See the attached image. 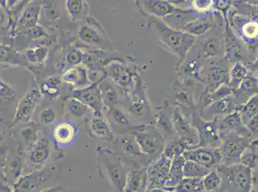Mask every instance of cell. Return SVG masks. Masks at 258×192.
I'll use <instances>...</instances> for the list:
<instances>
[{
    "instance_id": "57",
    "label": "cell",
    "mask_w": 258,
    "mask_h": 192,
    "mask_svg": "<svg viewBox=\"0 0 258 192\" xmlns=\"http://www.w3.org/2000/svg\"><path fill=\"white\" fill-rule=\"evenodd\" d=\"M0 192H14L9 185L0 184Z\"/></svg>"
},
{
    "instance_id": "1",
    "label": "cell",
    "mask_w": 258,
    "mask_h": 192,
    "mask_svg": "<svg viewBox=\"0 0 258 192\" xmlns=\"http://www.w3.org/2000/svg\"><path fill=\"white\" fill-rule=\"evenodd\" d=\"M151 23L156 28L159 44L177 57L175 69L179 67L196 43L197 37L173 29L159 19H151Z\"/></svg>"
},
{
    "instance_id": "39",
    "label": "cell",
    "mask_w": 258,
    "mask_h": 192,
    "mask_svg": "<svg viewBox=\"0 0 258 192\" xmlns=\"http://www.w3.org/2000/svg\"><path fill=\"white\" fill-rule=\"evenodd\" d=\"M248 71V68L241 63L236 62L232 65L230 71L229 86L233 92L240 86L241 81L247 74Z\"/></svg>"
},
{
    "instance_id": "38",
    "label": "cell",
    "mask_w": 258,
    "mask_h": 192,
    "mask_svg": "<svg viewBox=\"0 0 258 192\" xmlns=\"http://www.w3.org/2000/svg\"><path fill=\"white\" fill-rule=\"evenodd\" d=\"M99 86L101 95H102L103 104L106 105L109 109L115 107L118 102L119 96L118 91L111 83L108 81L103 82Z\"/></svg>"
},
{
    "instance_id": "28",
    "label": "cell",
    "mask_w": 258,
    "mask_h": 192,
    "mask_svg": "<svg viewBox=\"0 0 258 192\" xmlns=\"http://www.w3.org/2000/svg\"><path fill=\"white\" fill-rule=\"evenodd\" d=\"M148 187L146 168L133 170L128 174L123 192H145Z\"/></svg>"
},
{
    "instance_id": "34",
    "label": "cell",
    "mask_w": 258,
    "mask_h": 192,
    "mask_svg": "<svg viewBox=\"0 0 258 192\" xmlns=\"http://www.w3.org/2000/svg\"><path fill=\"white\" fill-rule=\"evenodd\" d=\"M185 161L186 160L182 155L175 156L172 159L170 172L165 186L166 188H175L183 179V166Z\"/></svg>"
},
{
    "instance_id": "49",
    "label": "cell",
    "mask_w": 258,
    "mask_h": 192,
    "mask_svg": "<svg viewBox=\"0 0 258 192\" xmlns=\"http://www.w3.org/2000/svg\"><path fill=\"white\" fill-rule=\"evenodd\" d=\"M19 58L13 49L0 44V63H17Z\"/></svg>"
},
{
    "instance_id": "11",
    "label": "cell",
    "mask_w": 258,
    "mask_h": 192,
    "mask_svg": "<svg viewBox=\"0 0 258 192\" xmlns=\"http://www.w3.org/2000/svg\"><path fill=\"white\" fill-rule=\"evenodd\" d=\"M135 85L133 90L128 93V112L136 118H147L151 116V107L140 76L135 77Z\"/></svg>"
},
{
    "instance_id": "45",
    "label": "cell",
    "mask_w": 258,
    "mask_h": 192,
    "mask_svg": "<svg viewBox=\"0 0 258 192\" xmlns=\"http://www.w3.org/2000/svg\"><path fill=\"white\" fill-rule=\"evenodd\" d=\"M204 190L206 192L219 191L221 189L222 180L215 169L203 178Z\"/></svg>"
},
{
    "instance_id": "30",
    "label": "cell",
    "mask_w": 258,
    "mask_h": 192,
    "mask_svg": "<svg viewBox=\"0 0 258 192\" xmlns=\"http://www.w3.org/2000/svg\"><path fill=\"white\" fill-rule=\"evenodd\" d=\"M233 91L232 90L228 85H223L212 93H202L198 104H197L199 115L201 116L202 112L206 107L214 104L215 102H217L218 101L224 99L227 96L233 94Z\"/></svg>"
},
{
    "instance_id": "59",
    "label": "cell",
    "mask_w": 258,
    "mask_h": 192,
    "mask_svg": "<svg viewBox=\"0 0 258 192\" xmlns=\"http://www.w3.org/2000/svg\"><path fill=\"white\" fill-rule=\"evenodd\" d=\"M145 192H170L166 190L165 188L147 189Z\"/></svg>"
},
{
    "instance_id": "42",
    "label": "cell",
    "mask_w": 258,
    "mask_h": 192,
    "mask_svg": "<svg viewBox=\"0 0 258 192\" xmlns=\"http://www.w3.org/2000/svg\"><path fill=\"white\" fill-rule=\"evenodd\" d=\"M203 178L183 177L174 188V192H203Z\"/></svg>"
},
{
    "instance_id": "9",
    "label": "cell",
    "mask_w": 258,
    "mask_h": 192,
    "mask_svg": "<svg viewBox=\"0 0 258 192\" xmlns=\"http://www.w3.org/2000/svg\"><path fill=\"white\" fill-rule=\"evenodd\" d=\"M250 136L228 133L221 137V145L219 147L222 156L223 164L231 165L240 163L241 154L252 141Z\"/></svg>"
},
{
    "instance_id": "44",
    "label": "cell",
    "mask_w": 258,
    "mask_h": 192,
    "mask_svg": "<svg viewBox=\"0 0 258 192\" xmlns=\"http://www.w3.org/2000/svg\"><path fill=\"white\" fill-rule=\"evenodd\" d=\"M67 108L70 114L77 118L88 116V115H90L93 112L90 107L86 106L80 101L73 98L68 101Z\"/></svg>"
},
{
    "instance_id": "54",
    "label": "cell",
    "mask_w": 258,
    "mask_h": 192,
    "mask_svg": "<svg viewBox=\"0 0 258 192\" xmlns=\"http://www.w3.org/2000/svg\"><path fill=\"white\" fill-rule=\"evenodd\" d=\"M213 2L210 0H197V1L192 2V6L193 9L199 13H206V12L212 10Z\"/></svg>"
},
{
    "instance_id": "48",
    "label": "cell",
    "mask_w": 258,
    "mask_h": 192,
    "mask_svg": "<svg viewBox=\"0 0 258 192\" xmlns=\"http://www.w3.org/2000/svg\"><path fill=\"white\" fill-rule=\"evenodd\" d=\"M110 116H111L112 121L116 125L125 126V127H128V128L132 127L127 117L118 108L116 107L111 108L110 109Z\"/></svg>"
},
{
    "instance_id": "51",
    "label": "cell",
    "mask_w": 258,
    "mask_h": 192,
    "mask_svg": "<svg viewBox=\"0 0 258 192\" xmlns=\"http://www.w3.org/2000/svg\"><path fill=\"white\" fill-rule=\"evenodd\" d=\"M56 119L55 111L51 107H46L41 112L39 115V120L44 125H50Z\"/></svg>"
},
{
    "instance_id": "56",
    "label": "cell",
    "mask_w": 258,
    "mask_h": 192,
    "mask_svg": "<svg viewBox=\"0 0 258 192\" xmlns=\"http://www.w3.org/2000/svg\"><path fill=\"white\" fill-rule=\"evenodd\" d=\"M246 127L252 136H255V137H257V115L248 122L246 125Z\"/></svg>"
},
{
    "instance_id": "24",
    "label": "cell",
    "mask_w": 258,
    "mask_h": 192,
    "mask_svg": "<svg viewBox=\"0 0 258 192\" xmlns=\"http://www.w3.org/2000/svg\"><path fill=\"white\" fill-rule=\"evenodd\" d=\"M202 14L203 13H199L194 9L184 10V9L177 8L174 13L166 16L161 20H163L169 27L182 31L187 25L200 17Z\"/></svg>"
},
{
    "instance_id": "20",
    "label": "cell",
    "mask_w": 258,
    "mask_h": 192,
    "mask_svg": "<svg viewBox=\"0 0 258 192\" xmlns=\"http://www.w3.org/2000/svg\"><path fill=\"white\" fill-rule=\"evenodd\" d=\"M73 98L90 107L93 112L102 113L104 104L98 83L91 84L85 88L76 89L73 93Z\"/></svg>"
},
{
    "instance_id": "55",
    "label": "cell",
    "mask_w": 258,
    "mask_h": 192,
    "mask_svg": "<svg viewBox=\"0 0 258 192\" xmlns=\"http://www.w3.org/2000/svg\"><path fill=\"white\" fill-rule=\"evenodd\" d=\"M21 135L26 141L35 142L37 140V132L34 128L29 127L23 129Z\"/></svg>"
},
{
    "instance_id": "21",
    "label": "cell",
    "mask_w": 258,
    "mask_h": 192,
    "mask_svg": "<svg viewBox=\"0 0 258 192\" xmlns=\"http://www.w3.org/2000/svg\"><path fill=\"white\" fill-rule=\"evenodd\" d=\"M217 126L220 139L223 136L228 133H238L241 135L250 136L252 135L241 121L240 113L238 111L221 118H218ZM253 138V137H252Z\"/></svg>"
},
{
    "instance_id": "16",
    "label": "cell",
    "mask_w": 258,
    "mask_h": 192,
    "mask_svg": "<svg viewBox=\"0 0 258 192\" xmlns=\"http://www.w3.org/2000/svg\"><path fill=\"white\" fill-rule=\"evenodd\" d=\"M172 115V107L165 100L163 104L155 109L153 125L165 140L177 137L173 127Z\"/></svg>"
},
{
    "instance_id": "14",
    "label": "cell",
    "mask_w": 258,
    "mask_h": 192,
    "mask_svg": "<svg viewBox=\"0 0 258 192\" xmlns=\"http://www.w3.org/2000/svg\"><path fill=\"white\" fill-rule=\"evenodd\" d=\"M217 11L212 10L202 14L200 17L189 23L182 31L198 37L203 36L213 29L224 23V16Z\"/></svg>"
},
{
    "instance_id": "60",
    "label": "cell",
    "mask_w": 258,
    "mask_h": 192,
    "mask_svg": "<svg viewBox=\"0 0 258 192\" xmlns=\"http://www.w3.org/2000/svg\"><path fill=\"white\" fill-rule=\"evenodd\" d=\"M5 19H6V15H5L4 12L0 8V26L3 24Z\"/></svg>"
},
{
    "instance_id": "41",
    "label": "cell",
    "mask_w": 258,
    "mask_h": 192,
    "mask_svg": "<svg viewBox=\"0 0 258 192\" xmlns=\"http://www.w3.org/2000/svg\"><path fill=\"white\" fill-rule=\"evenodd\" d=\"M212 170L203 167L191 160H186L183 166V177L187 178H203Z\"/></svg>"
},
{
    "instance_id": "8",
    "label": "cell",
    "mask_w": 258,
    "mask_h": 192,
    "mask_svg": "<svg viewBox=\"0 0 258 192\" xmlns=\"http://www.w3.org/2000/svg\"><path fill=\"white\" fill-rule=\"evenodd\" d=\"M217 119L218 118H214L211 121L206 120L199 114H196L192 117L190 123L192 127L196 131L199 141L195 148H219L222 140L218 128Z\"/></svg>"
},
{
    "instance_id": "43",
    "label": "cell",
    "mask_w": 258,
    "mask_h": 192,
    "mask_svg": "<svg viewBox=\"0 0 258 192\" xmlns=\"http://www.w3.org/2000/svg\"><path fill=\"white\" fill-rule=\"evenodd\" d=\"M257 94H255L252 96L238 111L241 121L245 126L251 119L257 116Z\"/></svg>"
},
{
    "instance_id": "6",
    "label": "cell",
    "mask_w": 258,
    "mask_h": 192,
    "mask_svg": "<svg viewBox=\"0 0 258 192\" xmlns=\"http://www.w3.org/2000/svg\"><path fill=\"white\" fill-rule=\"evenodd\" d=\"M129 132L134 135L141 152L144 156L159 155L165 147V139L152 124L142 125L131 127Z\"/></svg>"
},
{
    "instance_id": "2",
    "label": "cell",
    "mask_w": 258,
    "mask_h": 192,
    "mask_svg": "<svg viewBox=\"0 0 258 192\" xmlns=\"http://www.w3.org/2000/svg\"><path fill=\"white\" fill-rule=\"evenodd\" d=\"M224 23L213 28L198 37L190 51L201 60L224 57L225 56Z\"/></svg>"
},
{
    "instance_id": "19",
    "label": "cell",
    "mask_w": 258,
    "mask_h": 192,
    "mask_svg": "<svg viewBox=\"0 0 258 192\" xmlns=\"http://www.w3.org/2000/svg\"><path fill=\"white\" fill-rule=\"evenodd\" d=\"M104 165L115 189L123 192L128 174L118 157L112 154V158H105Z\"/></svg>"
},
{
    "instance_id": "4",
    "label": "cell",
    "mask_w": 258,
    "mask_h": 192,
    "mask_svg": "<svg viewBox=\"0 0 258 192\" xmlns=\"http://www.w3.org/2000/svg\"><path fill=\"white\" fill-rule=\"evenodd\" d=\"M232 64L225 57L205 60L201 74L205 84L203 93H212L223 85H228Z\"/></svg>"
},
{
    "instance_id": "25",
    "label": "cell",
    "mask_w": 258,
    "mask_h": 192,
    "mask_svg": "<svg viewBox=\"0 0 258 192\" xmlns=\"http://www.w3.org/2000/svg\"><path fill=\"white\" fill-rule=\"evenodd\" d=\"M254 72L248 69L240 86L233 92L241 106L243 107L252 96L257 94V78L254 76Z\"/></svg>"
},
{
    "instance_id": "13",
    "label": "cell",
    "mask_w": 258,
    "mask_h": 192,
    "mask_svg": "<svg viewBox=\"0 0 258 192\" xmlns=\"http://www.w3.org/2000/svg\"><path fill=\"white\" fill-rule=\"evenodd\" d=\"M172 160L163 154L149 164L147 170V189L163 188L167 181Z\"/></svg>"
},
{
    "instance_id": "27",
    "label": "cell",
    "mask_w": 258,
    "mask_h": 192,
    "mask_svg": "<svg viewBox=\"0 0 258 192\" xmlns=\"http://www.w3.org/2000/svg\"><path fill=\"white\" fill-rule=\"evenodd\" d=\"M196 146L189 140L177 136L165 140V147L162 154L172 160L175 156H181L186 150L194 149Z\"/></svg>"
},
{
    "instance_id": "37",
    "label": "cell",
    "mask_w": 258,
    "mask_h": 192,
    "mask_svg": "<svg viewBox=\"0 0 258 192\" xmlns=\"http://www.w3.org/2000/svg\"><path fill=\"white\" fill-rule=\"evenodd\" d=\"M78 36L84 43L92 45H101L104 42L100 32L91 25L81 26L78 31Z\"/></svg>"
},
{
    "instance_id": "17",
    "label": "cell",
    "mask_w": 258,
    "mask_h": 192,
    "mask_svg": "<svg viewBox=\"0 0 258 192\" xmlns=\"http://www.w3.org/2000/svg\"><path fill=\"white\" fill-rule=\"evenodd\" d=\"M137 5L141 14L147 18L163 20L168 15L174 13L175 7L170 1L161 0H143L137 1Z\"/></svg>"
},
{
    "instance_id": "23",
    "label": "cell",
    "mask_w": 258,
    "mask_h": 192,
    "mask_svg": "<svg viewBox=\"0 0 258 192\" xmlns=\"http://www.w3.org/2000/svg\"><path fill=\"white\" fill-rule=\"evenodd\" d=\"M86 126L88 133L93 138L107 140L113 139L111 129L102 113H91L87 121Z\"/></svg>"
},
{
    "instance_id": "29",
    "label": "cell",
    "mask_w": 258,
    "mask_h": 192,
    "mask_svg": "<svg viewBox=\"0 0 258 192\" xmlns=\"http://www.w3.org/2000/svg\"><path fill=\"white\" fill-rule=\"evenodd\" d=\"M41 11V4L31 3L26 7L24 11L20 16L17 25L18 30L21 31L37 25Z\"/></svg>"
},
{
    "instance_id": "32",
    "label": "cell",
    "mask_w": 258,
    "mask_h": 192,
    "mask_svg": "<svg viewBox=\"0 0 258 192\" xmlns=\"http://www.w3.org/2000/svg\"><path fill=\"white\" fill-rule=\"evenodd\" d=\"M44 180L43 173L36 171L20 178L15 184V192H34L39 188Z\"/></svg>"
},
{
    "instance_id": "53",
    "label": "cell",
    "mask_w": 258,
    "mask_h": 192,
    "mask_svg": "<svg viewBox=\"0 0 258 192\" xmlns=\"http://www.w3.org/2000/svg\"><path fill=\"white\" fill-rule=\"evenodd\" d=\"M24 34L29 38L37 39L47 36V32L44 28L36 25L23 31Z\"/></svg>"
},
{
    "instance_id": "58",
    "label": "cell",
    "mask_w": 258,
    "mask_h": 192,
    "mask_svg": "<svg viewBox=\"0 0 258 192\" xmlns=\"http://www.w3.org/2000/svg\"><path fill=\"white\" fill-rule=\"evenodd\" d=\"M62 186H56L54 187V188H50L48 189H43L40 192H60L62 191Z\"/></svg>"
},
{
    "instance_id": "46",
    "label": "cell",
    "mask_w": 258,
    "mask_h": 192,
    "mask_svg": "<svg viewBox=\"0 0 258 192\" xmlns=\"http://www.w3.org/2000/svg\"><path fill=\"white\" fill-rule=\"evenodd\" d=\"M48 49L43 46H35L26 51V58L32 64H40L46 59Z\"/></svg>"
},
{
    "instance_id": "12",
    "label": "cell",
    "mask_w": 258,
    "mask_h": 192,
    "mask_svg": "<svg viewBox=\"0 0 258 192\" xmlns=\"http://www.w3.org/2000/svg\"><path fill=\"white\" fill-rule=\"evenodd\" d=\"M43 95L41 90L34 86L32 87L18 103L13 125L18 123H29L32 118L36 108L41 102Z\"/></svg>"
},
{
    "instance_id": "5",
    "label": "cell",
    "mask_w": 258,
    "mask_h": 192,
    "mask_svg": "<svg viewBox=\"0 0 258 192\" xmlns=\"http://www.w3.org/2000/svg\"><path fill=\"white\" fill-rule=\"evenodd\" d=\"M222 180L234 192L252 191V170L240 163L226 165L220 164L215 169Z\"/></svg>"
},
{
    "instance_id": "22",
    "label": "cell",
    "mask_w": 258,
    "mask_h": 192,
    "mask_svg": "<svg viewBox=\"0 0 258 192\" xmlns=\"http://www.w3.org/2000/svg\"><path fill=\"white\" fill-rule=\"evenodd\" d=\"M172 119L176 135L182 139L189 140L197 146L199 141L196 130L192 127L189 119L185 118L175 107H172Z\"/></svg>"
},
{
    "instance_id": "18",
    "label": "cell",
    "mask_w": 258,
    "mask_h": 192,
    "mask_svg": "<svg viewBox=\"0 0 258 192\" xmlns=\"http://www.w3.org/2000/svg\"><path fill=\"white\" fill-rule=\"evenodd\" d=\"M241 107L242 106L239 104L233 93L206 107L202 112L201 116L205 119L211 118V121L214 118H221L235 111H239Z\"/></svg>"
},
{
    "instance_id": "7",
    "label": "cell",
    "mask_w": 258,
    "mask_h": 192,
    "mask_svg": "<svg viewBox=\"0 0 258 192\" xmlns=\"http://www.w3.org/2000/svg\"><path fill=\"white\" fill-rule=\"evenodd\" d=\"M192 88L184 85L177 79L173 83L170 93L165 98V101L171 106L177 108L180 113L189 121L195 115H199Z\"/></svg>"
},
{
    "instance_id": "40",
    "label": "cell",
    "mask_w": 258,
    "mask_h": 192,
    "mask_svg": "<svg viewBox=\"0 0 258 192\" xmlns=\"http://www.w3.org/2000/svg\"><path fill=\"white\" fill-rule=\"evenodd\" d=\"M240 163L252 170L257 165V139L253 140L241 154Z\"/></svg>"
},
{
    "instance_id": "15",
    "label": "cell",
    "mask_w": 258,
    "mask_h": 192,
    "mask_svg": "<svg viewBox=\"0 0 258 192\" xmlns=\"http://www.w3.org/2000/svg\"><path fill=\"white\" fill-rule=\"evenodd\" d=\"M182 156L185 160L195 161L210 170L215 169L222 162V156L219 148L196 147L186 150Z\"/></svg>"
},
{
    "instance_id": "52",
    "label": "cell",
    "mask_w": 258,
    "mask_h": 192,
    "mask_svg": "<svg viewBox=\"0 0 258 192\" xmlns=\"http://www.w3.org/2000/svg\"><path fill=\"white\" fill-rule=\"evenodd\" d=\"M15 96L13 88L0 79V98L4 101H11L15 99Z\"/></svg>"
},
{
    "instance_id": "36",
    "label": "cell",
    "mask_w": 258,
    "mask_h": 192,
    "mask_svg": "<svg viewBox=\"0 0 258 192\" xmlns=\"http://www.w3.org/2000/svg\"><path fill=\"white\" fill-rule=\"evenodd\" d=\"M66 8L73 21L83 20L88 14V4L82 0H68Z\"/></svg>"
},
{
    "instance_id": "50",
    "label": "cell",
    "mask_w": 258,
    "mask_h": 192,
    "mask_svg": "<svg viewBox=\"0 0 258 192\" xmlns=\"http://www.w3.org/2000/svg\"><path fill=\"white\" fill-rule=\"evenodd\" d=\"M86 60L87 56L79 50H72L67 56V62L72 67L80 65Z\"/></svg>"
},
{
    "instance_id": "3",
    "label": "cell",
    "mask_w": 258,
    "mask_h": 192,
    "mask_svg": "<svg viewBox=\"0 0 258 192\" xmlns=\"http://www.w3.org/2000/svg\"><path fill=\"white\" fill-rule=\"evenodd\" d=\"M224 18V57L232 64L241 63L249 70L256 71L257 60L253 58L248 52V49L243 42L236 36L229 25L227 16Z\"/></svg>"
},
{
    "instance_id": "31",
    "label": "cell",
    "mask_w": 258,
    "mask_h": 192,
    "mask_svg": "<svg viewBox=\"0 0 258 192\" xmlns=\"http://www.w3.org/2000/svg\"><path fill=\"white\" fill-rule=\"evenodd\" d=\"M109 73L112 79L119 86L124 88L132 85L135 81V77L138 74L121 64L112 65Z\"/></svg>"
},
{
    "instance_id": "33",
    "label": "cell",
    "mask_w": 258,
    "mask_h": 192,
    "mask_svg": "<svg viewBox=\"0 0 258 192\" xmlns=\"http://www.w3.org/2000/svg\"><path fill=\"white\" fill-rule=\"evenodd\" d=\"M50 156V149L48 140L41 139L36 142L29 154V160L34 165H43Z\"/></svg>"
},
{
    "instance_id": "35",
    "label": "cell",
    "mask_w": 258,
    "mask_h": 192,
    "mask_svg": "<svg viewBox=\"0 0 258 192\" xmlns=\"http://www.w3.org/2000/svg\"><path fill=\"white\" fill-rule=\"evenodd\" d=\"M54 139L61 144H67L71 142L76 136V129L68 121H62L54 128Z\"/></svg>"
},
{
    "instance_id": "47",
    "label": "cell",
    "mask_w": 258,
    "mask_h": 192,
    "mask_svg": "<svg viewBox=\"0 0 258 192\" xmlns=\"http://www.w3.org/2000/svg\"><path fill=\"white\" fill-rule=\"evenodd\" d=\"M121 146L124 153L133 156H144L138 146L134 135L130 133V135L122 138Z\"/></svg>"
},
{
    "instance_id": "26",
    "label": "cell",
    "mask_w": 258,
    "mask_h": 192,
    "mask_svg": "<svg viewBox=\"0 0 258 192\" xmlns=\"http://www.w3.org/2000/svg\"><path fill=\"white\" fill-rule=\"evenodd\" d=\"M62 81L68 85L81 89L91 85L89 81L88 70L82 65L72 67L63 74Z\"/></svg>"
},
{
    "instance_id": "10",
    "label": "cell",
    "mask_w": 258,
    "mask_h": 192,
    "mask_svg": "<svg viewBox=\"0 0 258 192\" xmlns=\"http://www.w3.org/2000/svg\"><path fill=\"white\" fill-rule=\"evenodd\" d=\"M205 60H201L191 51L179 67L175 68V72L178 76V81L184 85L193 87L197 83L204 84L201 78Z\"/></svg>"
},
{
    "instance_id": "61",
    "label": "cell",
    "mask_w": 258,
    "mask_h": 192,
    "mask_svg": "<svg viewBox=\"0 0 258 192\" xmlns=\"http://www.w3.org/2000/svg\"><path fill=\"white\" fill-rule=\"evenodd\" d=\"M0 172H1V171H0ZM0 175H1V172H0Z\"/></svg>"
}]
</instances>
